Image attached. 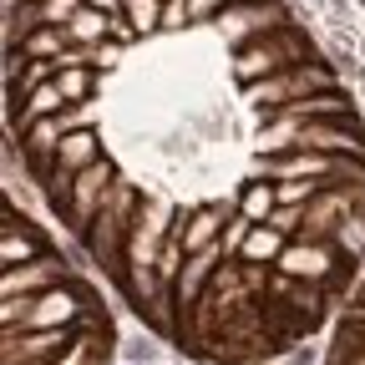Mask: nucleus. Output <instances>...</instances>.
I'll return each instance as SVG.
<instances>
[{
	"label": "nucleus",
	"mask_w": 365,
	"mask_h": 365,
	"mask_svg": "<svg viewBox=\"0 0 365 365\" xmlns=\"http://www.w3.org/2000/svg\"><path fill=\"white\" fill-rule=\"evenodd\" d=\"M6 127L46 213L198 365H269L365 274V117L284 0H11Z\"/></svg>",
	"instance_id": "obj_1"
},
{
	"label": "nucleus",
	"mask_w": 365,
	"mask_h": 365,
	"mask_svg": "<svg viewBox=\"0 0 365 365\" xmlns=\"http://www.w3.org/2000/svg\"><path fill=\"white\" fill-rule=\"evenodd\" d=\"M325 365H365V274L350 289V299L340 304V314L330 319Z\"/></svg>",
	"instance_id": "obj_3"
},
{
	"label": "nucleus",
	"mask_w": 365,
	"mask_h": 365,
	"mask_svg": "<svg viewBox=\"0 0 365 365\" xmlns=\"http://www.w3.org/2000/svg\"><path fill=\"white\" fill-rule=\"evenodd\" d=\"M6 365H112L117 325L102 289L6 193Z\"/></svg>",
	"instance_id": "obj_2"
}]
</instances>
